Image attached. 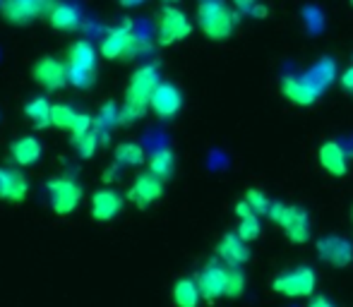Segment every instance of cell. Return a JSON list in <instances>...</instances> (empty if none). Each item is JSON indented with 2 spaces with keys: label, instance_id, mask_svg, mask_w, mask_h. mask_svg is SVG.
Instances as JSON below:
<instances>
[{
  "label": "cell",
  "instance_id": "21",
  "mask_svg": "<svg viewBox=\"0 0 353 307\" xmlns=\"http://www.w3.org/2000/svg\"><path fill=\"white\" fill-rule=\"evenodd\" d=\"M68 67L97 72V48L87 39H77L70 46V51H68Z\"/></svg>",
  "mask_w": 353,
  "mask_h": 307
},
{
  "label": "cell",
  "instance_id": "42",
  "mask_svg": "<svg viewBox=\"0 0 353 307\" xmlns=\"http://www.w3.org/2000/svg\"><path fill=\"white\" fill-rule=\"evenodd\" d=\"M0 5H3V0H0Z\"/></svg>",
  "mask_w": 353,
  "mask_h": 307
},
{
  "label": "cell",
  "instance_id": "23",
  "mask_svg": "<svg viewBox=\"0 0 353 307\" xmlns=\"http://www.w3.org/2000/svg\"><path fill=\"white\" fill-rule=\"evenodd\" d=\"M51 108H53V103L48 101L46 96H37L24 106V116L29 118V123H32L37 130H46V127L51 125Z\"/></svg>",
  "mask_w": 353,
  "mask_h": 307
},
{
  "label": "cell",
  "instance_id": "36",
  "mask_svg": "<svg viewBox=\"0 0 353 307\" xmlns=\"http://www.w3.org/2000/svg\"><path fill=\"white\" fill-rule=\"evenodd\" d=\"M341 87L349 89V92H353V65L344 72V75H341Z\"/></svg>",
  "mask_w": 353,
  "mask_h": 307
},
{
  "label": "cell",
  "instance_id": "7",
  "mask_svg": "<svg viewBox=\"0 0 353 307\" xmlns=\"http://www.w3.org/2000/svg\"><path fill=\"white\" fill-rule=\"evenodd\" d=\"M46 192H48V202H51V209L61 216L72 214L84 197L82 185L68 176L51 178V180L46 182Z\"/></svg>",
  "mask_w": 353,
  "mask_h": 307
},
{
  "label": "cell",
  "instance_id": "32",
  "mask_svg": "<svg viewBox=\"0 0 353 307\" xmlns=\"http://www.w3.org/2000/svg\"><path fill=\"white\" fill-rule=\"evenodd\" d=\"M94 127V118L87 116V113H77L72 120V127H70V135H82V132L92 130Z\"/></svg>",
  "mask_w": 353,
  "mask_h": 307
},
{
  "label": "cell",
  "instance_id": "1",
  "mask_svg": "<svg viewBox=\"0 0 353 307\" xmlns=\"http://www.w3.org/2000/svg\"><path fill=\"white\" fill-rule=\"evenodd\" d=\"M159 82H161V77H159L157 65H142L132 72L121 106V125H132V123L142 120Z\"/></svg>",
  "mask_w": 353,
  "mask_h": 307
},
{
  "label": "cell",
  "instance_id": "5",
  "mask_svg": "<svg viewBox=\"0 0 353 307\" xmlns=\"http://www.w3.org/2000/svg\"><path fill=\"white\" fill-rule=\"evenodd\" d=\"M317 286V274L310 266H296L286 269L272 279L270 288L283 298H312Z\"/></svg>",
  "mask_w": 353,
  "mask_h": 307
},
{
  "label": "cell",
  "instance_id": "14",
  "mask_svg": "<svg viewBox=\"0 0 353 307\" xmlns=\"http://www.w3.org/2000/svg\"><path fill=\"white\" fill-rule=\"evenodd\" d=\"M29 195V180L22 171L12 166H0V200L19 204Z\"/></svg>",
  "mask_w": 353,
  "mask_h": 307
},
{
  "label": "cell",
  "instance_id": "8",
  "mask_svg": "<svg viewBox=\"0 0 353 307\" xmlns=\"http://www.w3.org/2000/svg\"><path fill=\"white\" fill-rule=\"evenodd\" d=\"M281 92L283 96L288 98L291 103H296V106H312V103L320 101L322 92L325 89L320 87V84L315 82L310 75H288L281 79Z\"/></svg>",
  "mask_w": 353,
  "mask_h": 307
},
{
  "label": "cell",
  "instance_id": "34",
  "mask_svg": "<svg viewBox=\"0 0 353 307\" xmlns=\"http://www.w3.org/2000/svg\"><path fill=\"white\" fill-rule=\"evenodd\" d=\"M233 211H236V216L238 219H245V216H250V214H255V209H252L250 204H248V200H243V202H238L236 207H233ZM260 216V214H257Z\"/></svg>",
  "mask_w": 353,
  "mask_h": 307
},
{
  "label": "cell",
  "instance_id": "4",
  "mask_svg": "<svg viewBox=\"0 0 353 307\" xmlns=\"http://www.w3.org/2000/svg\"><path fill=\"white\" fill-rule=\"evenodd\" d=\"M142 51V39L137 36L135 24L130 19H123L121 24L111 29L101 41V56L106 61H123V58H135Z\"/></svg>",
  "mask_w": 353,
  "mask_h": 307
},
{
  "label": "cell",
  "instance_id": "33",
  "mask_svg": "<svg viewBox=\"0 0 353 307\" xmlns=\"http://www.w3.org/2000/svg\"><path fill=\"white\" fill-rule=\"evenodd\" d=\"M255 5H260V3H257V0H233V8L241 14H250Z\"/></svg>",
  "mask_w": 353,
  "mask_h": 307
},
{
  "label": "cell",
  "instance_id": "24",
  "mask_svg": "<svg viewBox=\"0 0 353 307\" xmlns=\"http://www.w3.org/2000/svg\"><path fill=\"white\" fill-rule=\"evenodd\" d=\"M116 125H121V106L113 101L103 103L101 111H99L97 118H94V130H97L99 135H101V140L106 142L108 132H111Z\"/></svg>",
  "mask_w": 353,
  "mask_h": 307
},
{
  "label": "cell",
  "instance_id": "10",
  "mask_svg": "<svg viewBox=\"0 0 353 307\" xmlns=\"http://www.w3.org/2000/svg\"><path fill=\"white\" fill-rule=\"evenodd\" d=\"M317 257L325 264L334 266V269H346L353 262V247L346 237L341 235H325L315 242Z\"/></svg>",
  "mask_w": 353,
  "mask_h": 307
},
{
  "label": "cell",
  "instance_id": "2",
  "mask_svg": "<svg viewBox=\"0 0 353 307\" xmlns=\"http://www.w3.org/2000/svg\"><path fill=\"white\" fill-rule=\"evenodd\" d=\"M197 24L212 41H226L238 27V12L223 0H200L197 3Z\"/></svg>",
  "mask_w": 353,
  "mask_h": 307
},
{
  "label": "cell",
  "instance_id": "11",
  "mask_svg": "<svg viewBox=\"0 0 353 307\" xmlns=\"http://www.w3.org/2000/svg\"><path fill=\"white\" fill-rule=\"evenodd\" d=\"M195 281H197V286H200V293L207 303H214V300L223 298V295H226V264H219L216 260L207 262Z\"/></svg>",
  "mask_w": 353,
  "mask_h": 307
},
{
  "label": "cell",
  "instance_id": "28",
  "mask_svg": "<svg viewBox=\"0 0 353 307\" xmlns=\"http://www.w3.org/2000/svg\"><path fill=\"white\" fill-rule=\"evenodd\" d=\"M245 293V274L241 266L226 264V298H241Z\"/></svg>",
  "mask_w": 353,
  "mask_h": 307
},
{
  "label": "cell",
  "instance_id": "38",
  "mask_svg": "<svg viewBox=\"0 0 353 307\" xmlns=\"http://www.w3.org/2000/svg\"><path fill=\"white\" fill-rule=\"evenodd\" d=\"M144 0H121L123 8H137V5H142Z\"/></svg>",
  "mask_w": 353,
  "mask_h": 307
},
{
  "label": "cell",
  "instance_id": "18",
  "mask_svg": "<svg viewBox=\"0 0 353 307\" xmlns=\"http://www.w3.org/2000/svg\"><path fill=\"white\" fill-rule=\"evenodd\" d=\"M0 14H3L10 24L24 27V24H32L34 19L43 17L46 10L39 8V5L24 3V0H3V5H0Z\"/></svg>",
  "mask_w": 353,
  "mask_h": 307
},
{
  "label": "cell",
  "instance_id": "40",
  "mask_svg": "<svg viewBox=\"0 0 353 307\" xmlns=\"http://www.w3.org/2000/svg\"><path fill=\"white\" fill-rule=\"evenodd\" d=\"M351 8H353V0H351Z\"/></svg>",
  "mask_w": 353,
  "mask_h": 307
},
{
  "label": "cell",
  "instance_id": "26",
  "mask_svg": "<svg viewBox=\"0 0 353 307\" xmlns=\"http://www.w3.org/2000/svg\"><path fill=\"white\" fill-rule=\"evenodd\" d=\"M173 168H176V156L171 149H159L149 158V173H154L161 180H168L173 176Z\"/></svg>",
  "mask_w": 353,
  "mask_h": 307
},
{
  "label": "cell",
  "instance_id": "15",
  "mask_svg": "<svg viewBox=\"0 0 353 307\" xmlns=\"http://www.w3.org/2000/svg\"><path fill=\"white\" fill-rule=\"evenodd\" d=\"M123 204H125V200H123L121 192H116L113 187H101L92 197V216L97 221H101V224H106V221H113L121 214Z\"/></svg>",
  "mask_w": 353,
  "mask_h": 307
},
{
  "label": "cell",
  "instance_id": "3",
  "mask_svg": "<svg viewBox=\"0 0 353 307\" xmlns=\"http://www.w3.org/2000/svg\"><path fill=\"white\" fill-rule=\"evenodd\" d=\"M270 216L276 226L283 231V235L293 242V245H305L312 235V226H310V216L303 207H293L286 202H272L270 207Z\"/></svg>",
  "mask_w": 353,
  "mask_h": 307
},
{
  "label": "cell",
  "instance_id": "39",
  "mask_svg": "<svg viewBox=\"0 0 353 307\" xmlns=\"http://www.w3.org/2000/svg\"><path fill=\"white\" fill-rule=\"evenodd\" d=\"M163 5H178V0H163Z\"/></svg>",
  "mask_w": 353,
  "mask_h": 307
},
{
  "label": "cell",
  "instance_id": "22",
  "mask_svg": "<svg viewBox=\"0 0 353 307\" xmlns=\"http://www.w3.org/2000/svg\"><path fill=\"white\" fill-rule=\"evenodd\" d=\"M171 298L176 307H197V303H200V298H202L200 286L192 279H181L173 284Z\"/></svg>",
  "mask_w": 353,
  "mask_h": 307
},
{
  "label": "cell",
  "instance_id": "25",
  "mask_svg": "<svg viewBox=\"0 0 353 307\" xmlns=\"http://www.w3.org/2000/svg\"><path fill=\"white\" fill-rule=\"evenodd\" d=\"M113 158H116V166L135 168L144 163V149L137 142H121V145L113 149Z\"/></svg>",
  "mask_w": 353,
  "mask_h": 307
},
{
  "label": "cell",
  "instance_id": "30",
  "mask_svg": "<svg viewBox=\"0 0 353 307\" xmlns=\"http://www.w3.org/2000/svg\"><path fill=\"white\" fill-rule=\"evenodd\" d=\"M238 235L243 237L245 242H252L262 235V226H260V216L257 214H250L245 219H238V229H236Z\"/></svg>",
  "mask_w": 353,
  "mask_h": 307
},
{
  "label": "cell",
  "instance_id": "35",
  "mask_svg": "<svg viewBox=\"0 0 353 307\" xmlns=\"http://www.w3.org/2000/svg\"><path fill=\"white\" fill-rule=\"evenodd\" d=\"M305 307H336L334 303H332L327 295H312L310 298V303H307Z\"/></svg>",
  "mask_w": 353,
  "mask_h": 307
},
{
  "label": "cell",
  "instance_id": "6",
  "mask_svg": "<svg viewBox=\"0 0 353 307\" xmlns=\"http://www.w3.org/2000/svg\"><path fill=\"white\" fill-rule=\"evenodd\" d=\"M190 34H192V22L188 19V14L178 5H163L161 14H159L157 41L161 46H173V43L185 41Z\"/></svg>",
  "mask_w": 353,
  "mask_h": 307
},
{
  "label": "cell",
  "instance_id": "12",
  "mask_svg": "<svg viewBox=\"0 0 353 307\" xmlns=\"http://www.w3.org/2000/svg\"><path fill=\"white\" fill-rule=\"evenodd\" d=\"M163 195V180L157 178L154 173H142L135 178V182L128 190V200L137 207V209H149L159 197Z\"/></svg>",
  "mask_w": 353,
  "mask_h": 307
},
{
  "label": "cell",
  "instance_id": "31",
  "mask_svg": "<svg viewBox=\"0 0 353 307\" xmlns=\"http://www.w3.org/2000/svg\"><path fill=\"white\" fill-rule=\"evenodd\" d=\"M245 200H248V204L252 207V209H255V214H270V207H272V200L270 197L265 195V192L262 190H248L245 192Z\"/></svg>",
  "mask_w": 353,
  "mask_h": 307
},
{
  "label": "cell",
  "instance_id": "20",
  "mask_svg": "<svg viewBox=\"0 0 353 307\" xmlns=\"http://www.w3.org/2000/svg\"><path fill=\"white\" fill-rule=\"evenodd\" d=\"M48 24L56 32H77L79 29V10L72 3H53L46 14Z\"/></svg>",
  "mask_w": 353,
  "mask_h": 307
},
{
  "label": "cell",
  "instance_id": "9",
  "mask_svg": "<svg viewBox=\"0 0 353 307\" xmlns=\"http://www.w3.org/2000/svg\"><path fill=\"white\" fill-rule=\"evenodd\" d=\"M32 77H34V82L41 89H46V92H58V89L70 84L68 82V63L58 61V58H51V56H43L34 63Z\"/></svg>",
  "mask_w": 353,
  "mask_h": 307
},
{
  "label": "cell",
  "instance_id": "19",
  "mask_svg": "<svg viewBox=\"0 0 353 307\" xmlns=\"http://www.w3.org/2000/svg\"><path fill=\"white\" fill-rule=\"evenodd\" d=\"M41 154L43 147L39 142V137L34 135H22L10 145V156H12V161L17 166H34V163H39Z\"/></svg>",
  "mask_w": 353,
  "mask_h": 307
},
{
  "label": "cell",
  "instance_id": "13",
  "mask_svg": "<svg viewBox=\"0 0 353 307\" xmlns=\"http://www.w3.org/2000/svg\"><path fill=\"white\" fill-rule=\"evenodd\" d=\"M149 108L154 111V116L163 118V120L178 116V111L183 108L181 89H178L176 84H171V82H159V87L154 89V94H152Z\"/></svg>",
  "mask_w": 353,
  "mask_h": 307
},
{
  "label": "cell",
  "instance_id": "17",
  "mask_svg": "<svg viewBox=\"0 0 353 307\" xmlns=\"http://www.w3.org/2000/svg\"><path fill=\"white\" fill-rule=\"evenodd\" d=\"M317 158H320V166L325 168L330 176L334 178H344L349 173V154H346L344 147L339 142H325L317 151Z\"/></svg>",
  "mask_w": 353,
  "mask_h": 307
},
{
  "label": "cell",
  "instance_id": "41",
  "mask_svg": "<svg viewBox=\"0 0 353 307\" xmlns=\"http://www.w3.org/2000/svg\"><path fill=\"white\" fill-rule=\"evenodd\" d=\"M351 216H353V209H351Z\"/></svg>",
  "mask_w": 353,
  "mask_h": 307
},
{
  "label": "cell",
  "instance_id": "16",
  "mask_svg": "<svg viewBox=\"0 0 353 307\" xmlns=\"http://www.w3.org/2000/svg\"><path fill=\"white\" fill-rule=\"evenodd\" d=\"M216 257L228 266H243L250 260V247L238 233H226L216 245Z\"/></svg>",
  "mask_w": 353,
  "mask_h": 307
},
{
  "label": "cell",
  "instance_id": "29",
  "mask_svg": "<svg viewBox=\"0 0 353 307\" xmlns=\"http://www.w3.org/2000/svg\"><path fill=\"white\" fill-rule=\"evenodd\" d=\"M74 116H77V111H72L68 103H53V108H51V125L58 127V130H68V132H70Z\"/></svg>",
  "mask_w": 353,
  "mask_h": 307
},
{
  "label": "cell",
  "instance_id": "27",
  "mask_svg": "<svg viewBox=\"0 0 353 307\" xmlns=\"http://www.w3.org/2000/svg\"><path fill=\"white\" fill-rule=\"evenodd\" d=\"M70 142H72V147L77 149V154L82 158H92L94 154H97L99 147L103 145V140H101V135H99L97 130H87V132H82V135H70Z\"/></svg>",
  "mask_w": 353,
  "mask_h": 307
},
{
  "label": "cell",
  "instance_id": "37",
  "mask_svg": "<svg viewBox=\"0 0 353 307\" xmlns=\"http://www.w3.org/2000/svg\"><path fill=\"white\" fill-rule=\"evenodd\" d=\"M24 3H32V5H39V8H43V10H46V14H48V10H51L53 0H24Z\"/></svg>",
  "mask_w": 353,
  "mask_h": 307
}]
</instances>
